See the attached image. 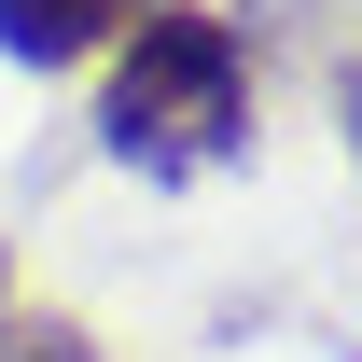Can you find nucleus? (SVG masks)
<instances>
[{
    "label": "nucleus",
    "instance_id": "1",
    "mask_svg": "<svg viewBox=\"0 0 362 362\" xmlns=\"http://www.w3.org/2000/svg\"><path fill=\"white\" fill-rule=\"evenodd\" d=\"M98 153L139 181H209L251 153V42L209 0H139L98 56Z\"/></svg>",
    "mask_w": 362,
    "mask_h": 362
},
{
    "label": "nucleus",
    "instance_id": "2",
    "mask_svg": "<svg viewBox=\"0 0 362 362\" xmlns=\"http://www.w3.org/2000/svg\"><path fill=\"white\" fill-rule=\"evenodd\" d=\"M126 14L139 0H0V56L14 70H84V56L126 42Z\"/></svg>",
    "mask_w": 362,
    "mask_h": 362
},
{
    "label": "nucleus",
    "instance_id": "3",
    "mask_svg": "<svg viewBox=\"0 0 362 362\" xmlns=\"http://www.w3.org/2000/svg\"><path fill=\"white\" fill-rule=\"evenodd\" d=\"M0 362H98V334L70 307H28V320H0Z\"/></svg>",
    "mask_w": 362,
    "mask_h": 362
},
{
    "label": "nucleus",
    "instance_id": "4",
    "mask_svg": "<svg viewBox=\"0 0 362 362\" xmlns=\"http://www.w3.org/2000/svg\"><path fill=\"white\" fill-rule=\"evenodd\" d=\"M334 126H349V168H362V56L334 70Z\"/></svg>",
    "mask_w": 362,
    "mask_h": 362
},
{
    "label": "nucleus",
    "instance_id": "5",
    "mask_svg": "<svg viewBox=\"0 0 362 362\" xmlns=\"http://www.w3.org/2000/svg\"><path fill=\"white\" fill-rule=\"evenodd\" d=\"M0 320H14V251H0Z\"/></svg>",
    "mask_w": 362,
    "mask_h": 362
}]
</instances>
